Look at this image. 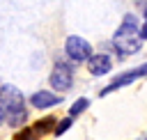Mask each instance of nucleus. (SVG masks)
<instances>
[{
  "label": "nucleus",
  "instance_id": "nucleus-10",
  "mask_svg": "<svg viewBox=\"0 0 147 140\" xmlns=\"http://www.w3.org/2000/svg\"><path fill=\"white\" fill-rule=\"evenodd\" d=\"M140 39H147V21H145V25L140 28Z\"/></svg>",
  "mask_w": 147,
  "mask_h": 140
},
{
  "label": "nucleus",
  "instance_id": "nucleus-1",
  "mask_svg": "<svg viewBox=\"0 0 147 140\" xmlns=\"http://www.w3.org/2000/svg\"><path fill=\"white\" fill-rule=\"evenodd\" d=\"M0 108L5 110V119L11 126H18L25 122V106H23V94L14 85H2L0 87Z\"/></svg>",
  "mask_w": 147,
  "mask_h": 140
},
{
  "label": "nucleus",
  "instance_id": "nucleus-9",
  "mask_svg": "<svg viewBox=\"0 0 147 140\" xmlns=\"http://www.w3.org/2000/svg\"><path fill=\"white\" fill-rule=\"evenodd\" d=\"M69 124H71V119H62V122L57 124V129H55V133H57V135H60V133H64V131L69 129Z\"/></svg>",
  "mask_w": 147,
  "mask_h": 140
},
{
  "label": "nucleus",
  "instance_id": "nucleus-4",
  "mask_svg": "<svg viewBox=\"0 0 147 140\" xmlns=\"http://www.w3.org/2000/svg\"><path fill=\"white\" fill-rule=\"evenodd\" d=\"M71 80H74V76H71V69L67 67V64H55L53 67V73H51V85L55 87V90H69L71 87Z\"/></svg>",
  "mask_w": 147,
  "mask_h": 140
},
{
  "label": "nucleus",
  "instance_id": "nucleus-8",
  "mask_svg": "<svg viewBox=\"0 0 147 140\" xmlns=\"http://www.w3.org/2000/svg\"><path fill=\"white\" fill-rule=\"evenodd\" d=\"M85 108H87V99H78V101L69 108V115H71V117H76V115H78V112H83Z\"/></svg>",
  "mask_w": 147,
  "mask_h": 140
},
{
  "label": "nucleus",
  "instance_id": "nucleus-7",
  "mask_svg": "<svg viewBox=\"0 0 147 140\" xmlns=\"http://www.w3.org/2000/svg\"><path fill=\"white\" fill-rule=\"evenodd\" d=\"M62 99L60 96H55L53 92H34L32 94V99H30V103L34 106V108H51V106H55V103H60Z\"/></svg>",
  "mask_w": 147,
  "mask_h": 140
},
{
  "label": "nucleus",
  "instance_id": "nucleus-6",
  "mask_svg": "<svg viewBox=\"0 0 147 140\" xmlns=\"http://www.w3.org/2000/svg\"><path fill=\"white\" fill-rule=\"evenodd\" d=\"M110 67H113V64H110V57L103 55V53L92 55V57L87 60V69H90V73H94V76H103V73H108Z\"/></svg>",
  "mask_w": 147,
  "mask_h": 140
},
{
  "label": "nucleus",
  "instance_id": "nucleus-3",
  "mask_svg": "<svg viewBox=\"0 0 147 140\" xmlns=\"http://www.w3.org/2000/svg\"><path fill=\"white\" fill-rule=\"evenodd\" d=\"M64 48H67V55L74 62H85V60L92 57V46L83 37H69L67 44H64Z\"/></svg>",
  "mask_w": 147,
  "mask_h": 140
},
{
  "label": "nucleus",
  "instance_id": "nucleus-12",
  "mask_svg": "<svg viewBox=\"0 0 147 140\" xmlns=\"http://www.w3.org/2000/svg\"><path fill=\"white\" fill-rule=\"evenodd\" d=\"M145 18H147V11H145Z\"/></svg>",
  "mask_w": 147,
  "mask_h": 140
},
{
  "label": "nucleus",
  "instance_id": "nucleus-5",
  "mask_svg": "<svg viewBox=\"0 0 147 140\" xmlns=\"http://www.w3.org/2000/svg\"><path fill=\"white\" fill-rule=\"evenodd\" d=\"M140 76H147V64H142V67H138V69H133V71H129V73H124V76H119V78H115L103 92H101V96H106L108 92H113V90H117V87H122V85H129V83H133L136 78H140Z\"/></svg>",
  "mask_w": 147,
  "mask_h": 140
},
{
  "label": "nucleus",
  "instance_id": "nucleus-11",
  "mask_svg": "<svg viewBox=\"0 0 147 140\" xmlns=\"http://www.w3.org/2000/svg\"><path fill=\"white\" fill-rule=\"evenodd\" d=\"M2 122H5V110L0 108V124H2Z\"/></svg>",
  "mask_w": 147,
  "mask_h": 140
},
{
  "label": "nucleus",
  "instance_id": "nucleus-2",
  "mask_svg": "<svg viewBox=\"0 0 147 140\" xmlns=\"http://www.w3.org/2000/svg\"><path fill=\"white\" fill-rule=\"evenodd\" d=\"M140 44H142V39H140V30L136 28V18L126 16L124 23L113 34V46L124 55H133V53L140 50Z\"/></svg>",
  "mask_w": 147,
  "mask_h": 140
}]
</instances>
